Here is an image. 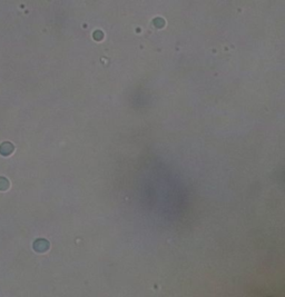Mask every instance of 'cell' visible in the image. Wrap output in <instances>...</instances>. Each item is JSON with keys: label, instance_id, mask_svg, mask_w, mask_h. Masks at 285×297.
Wrapping results in <instances>:
<instances>
[]
</instances>
